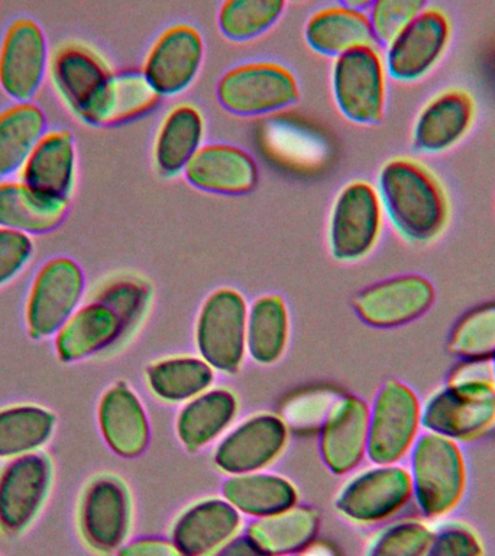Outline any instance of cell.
Returning a JSON list of instances; mask_svg holds the SVG:
<instances>
[{"mask_svg": "<svg viewBox=\"0 0 495 556\" xmlns=\"http://www.w3.org/2000/svg\"><path fill=\"white\" fill-rule=\"evenodd\" d=\"M436 302V289L420 274H399L358 291L352 300L356 316L377 329H394L419 320Z\"/></svg>", "mask_w": 495, "mask_h": 556, "instance_id": "cell-11", "label": "cell"}, {"mask_svg": "<svg viewBox=\"0 0 495 556\" xmlns=\"http://www.w3.org/2000/svg\"><path fill=\"white\" fill-rule=\"evenodd\" d=\"M287 442L285 421L271 413H259L221 437L213 452V463L226 476L263 471L282 454Z\"/></svg>", "mask_w": 495, "mask_h": 556, "instance_id": "cell-14", "label": "cell"}, {"mask_svg": "<svg viewBox=\"0 0 495 556\" xmlns=\"http://www.w3.org/2000/svg\"><path fill=\"white\" fill-rule=\"evenodd\" d=\"M204 59L202 34L177 24L165 29L148 51L142 74L161 98L182 93L199 76Z\"/></svg>", "mask_w": 495, "mask_h": 556, "instance_id": "cell-16", "label": "cell"}, {"mask_svg": "<svg viewBox=\"0 0 495 556\" xmlns=\"http://www.w3.org/2000/svg\"><path fill=\"white\" fill-rule=\"evenodd\" d=\"M211 556H264L263 552L256 547L252 539L245 532L237 534V536L226 542L224 546Z\"/></svg>", "mask_w": 495, "mask_h": 556, "instance_id": "cell-45", "label": "cell"}, {"mask_svg": "<svg viewBox=\"0 0 495 556\" xmlns=\"http://www.w3.org/2000/svg\"><path fill=\"white\" fill-rule=\"evenodd\" d=\"M86 290L85 273L76 261L56 256L39 268L26 300V329L33 339L59 333L80 306Z\"/></svg>", "mask_w": 495, "mask_h": 556, "instance_id": "cell-10", "label": "cell"}, {"mask_svg": "<svg viewBox=\"0 0 495 556\" xmlns=\"http://www.w3.org/2000/svg\"><path fill=\"white\" fill-rule=\"evenodd\" d=\"M145 380L161 402L186 404L211 389L215 369L200 356H169L148 365Z\"/></svg>", "mask_w": 495, "mask_h": 556, "instance_id": "cell-34", "label": "cell"}, {"mask_svg": "<svg viewBox=\"0 0 495 556\" xmlns=\"http://www.w3.org/2000/svg\"><path fill=\"white\" fill-rule=\"evenodd\" d=\"M304 38L313 51L334 59L356 48L378 47L368 13L343 3L313 13L304 28Z\"/></svg>", "mask_w": 495, "mask_h": 556, "instance_id": "cell-26", "label": "cell"}, {"mask_svg": "<svg viewBox=\"0 0 495 556\" xmlns=\"http://www.w3.org/2000/svg\"><path fill=\"white\" fill-rule=\"evenodd\" d=\"M319 529V513L295 504L289 510L252 520L245 533L264 556H287L312 547Z\"/></svg>", "mask_w": 495, "mask_h": 556, "instance_id": "cell-30", "label": "cell"}, {"mask_svg": "<svg viewBox=\"0 0 495 556\" xmlns=\"http://www.w3.org/2000/svg\"><path fill=\"white\" fill-rule=\"evenodd\" d=\"M495 429V386L490 363H459L423 402V430L460 443Z\"/></svg>", "mask_w": 495, "mask_h": 556, "instance_id": "cell-2", "label": "cell"}, {"mask_svg": "<svg viewBox=\"0 0 495 556\" xmlns=\"http://www.w3.org/2000/svg\"><path fill=\"white\" fill-rule=\"evenodd\" d=\"M132 508L128 490L115 477L94 478L82 493L78 529L86 545L96 554H116L128 541Z\"/></svg>", "mask_w": 495, "mask_h": 556, "instance_id": "cell-12", "label": "cell"}, {"mask_svg": "<svg viewBox=\"0 0 495 556\" xmlns=\"http://www.w3.org/2000/svg\"><path fill=\"white\" fill-rule=\"evenodd\" d=\"M446 348L459 363H490L495 356V300L464 313L452 326Z\"/></svg>", "mask_w": 495, "mask_h": 556, "instance_id": "cell-37", "label": "cell"}, {"mask_svg": "<svg viewBox=\"0 0 495 556\" xmlns=\"http://www.w3.org/2000/svg\"><path fill=\"white\" fill-rule=\"evenodd\" d=\"M24 185L68 202L76 180V146L67 130L43 135L21 169Z\"/></svg>", "mask_w": 495, "mask_h": 556, "instance_id": "cell-25", "label": "cell"}, {"mask_svg": "<svg viewBox=\"0 0 495 556\" xmlns=\"http://www.w3.org/2000/svg\"><path fill=\"white\" fill-rule=\"evenodd\" d=\"M52 80L61 98L80 119L102 94L112 76L111 70L89 48L68 43L56 52L51 63Z\"/></svg>", "mask_w": 495, "mask_h": 556, "instance_id": "cell-24", "label": "cell"}, {"mask_svg": "<svg viewBox=\"0 0 495 556\" xmlns=\"http://www.w3.org/2000/svg\"><path fill=\"white\" fill-rule=\"evenodd\" d=\"M204 130L202 112L193 104H177L165 115L154 143V164L161 176L174 177L185 172L203 147Z\"/></svg>", "mask_w": 495, "mask_h": 556, "instance_id": "cell-29", "label": "cell"}, {"mask_svg": "<svg viewBox=\"0 0 495 556\" xmlns=\"http://www.w3.org/2000/svg\"><path fill=\"white\" fill-rule=\"evenodd\" d=\"M142 72L112 73L106 86L81 121L93 126H115L138 119L161 102Z\"/></svg>", "mask_w": 495, "mask_h": 556, "instance_id": "cell-27", "label": "cell"}, {"mask_svg": "<svg viewBox=\"0 0 495 556\" xmlns=\"http://www.w3.org/2000/svg\"><path fill=\"white\" fill-rule=\"evenodd\" d=\"M46 129V115L37 104L17 103L0 113V180L24 167Z\"/></svg>", "mask_w": 495, "mask_h": 556, "instance_id": "cell-36", "label": "cell"}, {"mask_svg": "<svg viewBox=\"0 0 495 556\" xmlns=\"http://www.w3.org/2000/svg\"><path fill=\"white\" fill-rule=\"evenodd\" d=\"M100 433L116 455L137 458L151 441L150 420L141 399L125 381L109 387L98 407Z\"/></svg>", "mask_w": 495, "mask_h": 556, "instance_id": "cell-22", "label": "cell"}, {"mask_svg": "<svg viewBox=\"0 0 495 556\" xmlns=\"http://www.w3.org/2000/svg\"><path fill=\"white\" fill-rule=\"evenodd\" d=\"M384 208L377 187L371 182H347L337 199L329 217V248L341 263L364 260L380 241Z\"/></svg>", "mask_w": 495, "mask_h": 556, "instance_id": "cell-9", "label": "cell"}, {"mask_svg": "<svg viewBox=\"0 0 495 556\" xmlns=\"http://www.w3.org/2000/svg\"><path fill=\"white\" fill-rule=\"evenodd\" d=\"M242 515L224 497L199 500L178 515L169 538L186 556H211L241 533Z\"/></svg>", "mask_w": 495, "mask_h": 556, "instance_id": "cell-20", "label": "cell"}, {"mask_svg": "<svg viewBox=\"0 0 495 556\" xmlns=\"http://www.w3.org/2000/svg\"><path fill=\"white\" fill-rule=\"evenodd\" d=\"M419 0H378L368 11L369 24L378 47H389L423 9Z\"/></svg>", "mask_w": 495, "mask_h": 556, "instance_id": "cell-40", "label": "cell"}, {"mask_svg": "<svg viewBox=\"0 0 495 556\" xmlns=\"http://www.w3.org/2000/svg\"><path fill=\"white\" fill-rule=\"evenodd\" d=\"M194 189L219 195H245L255 190L259 168L254 156L232 143H206L185 168Z\"/></svg>", "mask_w": 495, "mask_h": 556, "instance_id": "cell-19", "label": "cell"}, {"mask_svg": "<svg viewBox=\"0 0 495 556\" xmlns=\"http://www.w3.org/2000/svg\"><path fill=\"white\" fill-rule=\"evenodd\" d=\"M64 200L50 198L24 182H0V228L43 235L59 228L67 213Z\"/></svg>", "mask_w": 495, "mask_h": 556, "instance_id": "cell-32", "label": "cell"}, {"mask_svg": "<svg viewBox=\"0 0 495 556\" xmlns=\"http://www.w3.org/2000/svg\"><path fill=\"white\" fill-rule=\"evenodd\" d=\"M452 25L442 9L426 7L416 20L386 47V74L412 83L428 76L449 46Z\"/></svg>", "mask_w": 495, "mask_h": 556, "instance_id": "cell-15", "label": "cell"}, {"mask_svg": "<svg viewBox=\"0 0 495 556\" xmlns=\"http://www.w3.org/2000/svg\"><path fill=\"white\" fill-rule=\"evenodd\" d=\"M369 406L355 394L334 399L320 424L319 452L334 476L355 471L367 458Z\"/></svg>", "mask_w": 495, "mask_h": 556, "instance_id": "cell-18", "label": "cell"}, {"mask_svg": "<svg viewBox=\"0 0 495 556\" xmlns=\"http://www.w3.org/2000/svg\"><path fill=\"white\" fill-rule=\"evenodd\" d=\"M412 504L424 520H442L464 502L468 465L462 445L441 434H420L407 456Z\"/></svg>", "mask_w": 495, "mask_h": 556, "instance_id": "cell-3", "label": "cell"}, {"mask_svg": "<svg viewBox=\"0 0 495 556\" xmlns=\"http://www.w3.org/2000/svg\"><path fill=\"white\" fill-rule=\"evenodd\" d=\"M432 533L423 517H397L373 534L364 556H426Z\"/></svg>", "mask_w": 495, "mask_h": 556, "instance_id": "cell-39", "label": "cell"}, {"mask_svg": "<svg viewBox=\"0 0 495 556\" xmlns=\"http://www.w3.org/2000/svg\"><path fill=\"white\" fill-rule=\"evenodd\" d=\"M126 328L115 311L98 300L78 307L55 334V350L63 363H77L116 345Z\"/></svg>", "mask_w": 495, "mask_h": 556, "instance_id": "cell-23", "label": "cell"}, {"mask_svg": "<svg viewBox=\"0 0 495 556\" xmlns=\"http://www.w3.org/2000/svg\"><path fill=\"white\" fill-rule=\"evenodd\" d=\"M426 556H485V543L467 521L445 520L434 526Z\"/></svg>", "mask_w": 495, "mask_h": 556, "instance_id": "cell-42", "label": "cell"}, {"mask_svg": "<svg viewBox=\"0 0 495 556\" xmlns=\"http://www.w3.org/2000/svg\"><path fill=\"white\" fill-rule=\"evenodd\" d=\"M52 484L51 459L30 454L9 460L0 471V532L16 536L37 519Z\"/></svg>", "mask_w": 495, "mask_h": 556, "instance_id": "cell-13", "label": "cell"}, {"mask_svg": "<svg viewBox=\"0 0 495 556\" xmlns=\"http://www.w3.org/2000/svg\"><path fill=\"white\" fill-rule=\"evenodd\" d=\"M48 48L41 26L29 17L13 21L0 46V86L9 98L29 103L46 76Z\"/></svg>", "mask_w": 495, "mask_h": 556, "instance_id": "cell-17", "label": "cell"}, {"mask_svg": "<svg viewBox=\"0 0 495 556\" xmlns=\"http://www.w3.org/2000/svg\"><path fill=\"white\" fill-rule=\"evenodd\" d=\"M281 0H229L217 13V25L229 41L246 42L268 33L284 12Z\"/></svg>", "mask_w": 495, "mask_h": 556, "instance_id": "cell-38", "label": "cell"}, {"mask_svg": "<svg viewBox=\"0 0 495 556\" xmlns=\"http://www.w3.org/2000/svg\"><path fill=\"white\" fill-rule=\"evenodd\" d=\"M378 194L395 230L411 243H429L445 230L449 202L441 182L410 159L386 161L378 173Z\"/></svg>", "mask_w": 495, "mask_h": 556, "instance_id": "cell-1", "label": "cell"}, {"mask_svg": "<svg viewBox=\"0 0 495 556\" xmlns=\"http://www.w3.org/2000/svg\"><path fill=\"white\" fill-rule=\"evenodd\" d=\"M33 239L16 230L0 228V286L25 268L33 255Z\"/></svg>", "mask_w": 495, "mask_h": 556, "instance_id": "cell-43", "label": "cell"}, {"mask_svg": "<svg viewBox=\"0 0 495 556\" xmlns=\"http://www.w3.org/2000/svg\"><path fill=\"white\" fill-rule=\"evenodd\" d=\"M221 495L241 515L252 519L289 510L299 500L293 482L264 471L228 476L221 484Z\"/></svg>", "mask_w": 495, "mask_h": 556, "instance_id": "cell-31", "label": "cell"}, {"mask_svg": "<svg viewBox=\"0 0 495 556\" xmlns=\"http://www.w3.org/2000/svg\"><path fill=\"white\" fill-rule=\"evenodd\" d=\"M116 556H186L172 538L138 536L128 539Z\"/></svg>", "mask_w": 495, "mask_h": 556, "instance_id": "cell-44", "label": "cell"}, {"mask_svg": "<svg viewBox=\"0 0 495 556\" xmlns=\"http://www.w3.org/2000/svg\"><path fill=\"white\" fill-rule=\"evenodd\" d=\"M290 337V315L284 299L263 294L248 308L246 354L259 365L276 364Z\"/></svg>", "mask_w": 495, "mask_h": 556, "instance_id": "cell-33", "label": "cell"}, {"mask_svg": "<svg viewBox=\"0 0 495 556\" xmlns=\"http://www.w3.org/2000/svg\"><path fill=\"white\" fill-rule=\"evenodd\" d=\"M216 98L232 115L267 116L294 106L300 99V87L285 65L251 61L234 65L219 78Z\"/></svg>", "mask_w": 495, "mask_h": 556, "instance_id": "cell-5", "label": "cell"}, {"mask_svg": "<svg viewBox=\"0 0 495 556\" xmlns=\"http://www.w3.org/2000/svg\"><path fill=\"white\" fill-rule=\"evenodd\" d=\"M423 433V402L406 382L386 380L369 404L368 452L371 464H402Z\"/></svg>", "mask_w": 495, "mask_h": 556, "instance_id": "cell-4", "label": "cell"}, {"mask_svg": "<svg viewBox=\"0 0 495 556\" xmlns=\"http://www.w3.org/2000/svg\"><path fill=\"white\" fill-rule=\"evenodd\" d=\"M56 417L37 404H17L0 410V459L37 454L51 441Z\"/></svg>", "mask_w": 495, "mask_h": 556, "instance_id": "cell-35", "label": "cell"}, {"mask_svg": "<svg viewBox=\"0 0 495 556\" xmlns=\"http://www.w3.org/2000/svg\"><path fill=\"white\" fill-rule=\"evenodd\" d=\"M332 91L339 111L358 125L384 119L386 68L378 47L356 48L334 59Z\"/></svg>", "mask_w": 495, "mask_h": 556, "instance_id": "cell-8", "label": "cell"}, {"mask_svg": "<svg viewBox=\"0 0 495 556\" xmlns=\"http://www.w3.org/2000/svg\"><path fill=\"white\" fill-rule=\"evenodd\" d=\"M287 556H330V555L328 554V552H325V551L313 549V546H312V547H308V549H306V551L299 552V554L287 555Z\"/></svg>", "mask_w": 495, "mask_h": 556, "instance_id": "cell-46", "label": "cell"}, {"mask_svg": "<svg viewBox=\"0 0 495 556\" xmlns=\"http://www.w3.org/2000/svg\"><path fill=\"white\" fill-rule=\"evenodd\" d=\"M94 300L106 304L124 321L126 332L132 329L150 302V289L138 278H116L98 291Z\"/></svg>", "mask_w": 495, "mask_h": 556, "instance_id": "cell-41", "label": "cell"}, {"mask_svg": "<svg viewBox=\"0 0 495 556\" xmlns=\"http://www.w3.org/2000/svg\"><path fill=\"white\" fill-rule=\"evenodd\" d=\"M238 413V400L228 389H208L187 402L177 416V437L189 452H198L224 437Z\"/></svg>", "mask_w": 495, "mask_h": 556, "instance_id": "cell-28", "label": "cell"}, {"mask_svg": "<svg viewBox=\"0 0 495 556\" xmlns=\"http://www.w3.org/2000/svg\"><path fill=\"white\" fill-rule=\"evenodd\" d=\"M490 367H491V377H493L494 386H495V356L493 359L490 361Z\"/></svg>", "mask_w": 495, "mask_h": 556, "instance_id": "cell-47", "label": "cell"}, {"mask_svg": "<svg viewBox=\"0 0 495 556\" xmlns=\"http://www.w3.org/2000/svg\"><path fill=\"white\" fill-rule=\"evenodd\" d=\"M412 503L406 465L372 464L343 484L334 498L339 515L360 526L385 525Z\"/></svg>", "mask_w": 495, "mask_h": 556, "instance_id": "cell-6", "label": "cell"}, {"mask_svg": "<svg viewBox=\"0 0 495 556\" xmlns=\"http://www.w3.org/2000/svg\"><path fill=\"white\" fill-rule=\"evenodd\" d=\"M475 119V102L468 91L449 89L430 99L412 126V148L420 154H442L460 141Z\"/></svg>", "mask_w": 495, "mask_h": 556, "instance_id": "cell-21", "label": "cell"}, {"mask_svg": "<svg viewBox=\"0 0 495 556\" xmlns=\"http://www.w3.org/2000/svg\"><path fill=\"white\" fill-rule=\"evenodd\" d=\"M248 306L241 291L220 287L204 299L195 320L200 358L215 371L237 374L246 355Z\"/></svg>", "mask_w": 495, "mask_h": 556, "instance_id": "cell-7", "label": "cell"}]
</instances>
